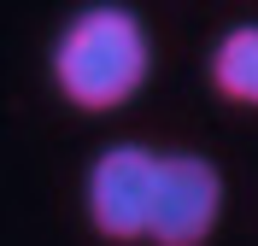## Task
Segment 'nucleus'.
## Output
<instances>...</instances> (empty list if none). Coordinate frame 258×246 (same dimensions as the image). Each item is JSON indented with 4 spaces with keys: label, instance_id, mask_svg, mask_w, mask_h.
I'll return each instance as SVG.
<instances>
[{
    "label": "nucleus",
    "instance_id": "f257e3e1",
    "mask_svg": "<svg viewBox=\"0 0 258 246\" xmlns=\"http://www.w3.org/2000/svg\"><path fill=\"white\" fill-rule=\"evenodd\" d=\"M153 24L129 0H88L59 24L47 47V82L53 94L82 117H112L141 100L153 82Z\"/></svg>",
    "mask_w": 258,
    "mask_h": 246
},
{
    "label": "nucleus",
    "instance_id": "f03ea898",
    "mask_svg": "<svg viewBox=\"0 0 258 246\" xmlns=\"http://www.w3.org/2000/svg\"><path fill=\"white\" fill-rule=\"evenodd\" d=\"M153 188H159V147H147V141L100 147L88 176H82L88 229L112 246H141L153 229Z\"/></svg>",
    "mask_w": 258,
    "mask_h": 246
},
{
    "label": "nucleus",
    "instance_id": "7ed1b4c3",
    "mask_svg": "<svg viewBox=\"0 0 258 246\" xmlns=\"http://www.w3.org/2000/svg\"><path fill=\"white\" fill-rule=\"evenodd\" d=\"M223 205H229V182L206 152H194V147L159 152L147 246H206L223 223Z\"/></svg>",
    "mask_w": 258,
    "mask_h": 246
},
{
    "label": "nucleus",
    "instance_id": "20e7f679",
    "mask_svg": "<svg viewBox=\"0 0 258 246\" xmlns=\"http://www.w3.org/2000/svg\"><path fill=\"white\" fill-rule=\"evenodd\" d=\"M206 82L217 100L241 106V112H258V18L252 24H229L206 47Z\"/></svg>",
    "mask_w": 258,
    "mask_h": 246
}]
</instances>
